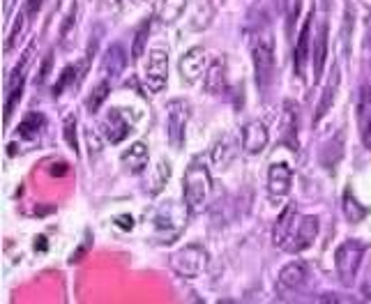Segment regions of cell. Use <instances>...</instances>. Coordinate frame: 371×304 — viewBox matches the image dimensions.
Wrapping results in <instances>:
<instances>
[{"mask_svg": "<svg viewBox=\"0 0 371 304\" xmlns=\"http://www.w3.org/2000/svg\"><path fill=\"white\" fill-rule=\"evenodd\" d=\"M323 3H325V5H330V0H323Z\"/></svg>", "mask_w": 371, "mask_h": 304, "instance_id": "74e56055", "label": "cell"}, {"mask_svg": "<svg viewBox=\"0 0 371 304\" xmlns=\"http://www.w3.org/2000/svg\"><path fill=\"white\" fill-rule=\"evenodd\" d=\"M175 212H177V205H164L159 210V214H157V230H166V233H171V235H175L177 233V228H173V223L175 226H180L182 228V223H184V217H187V212L189 210H184V212H180L175 217Z\"/></svg>", "mask_w": 371, "mask_h": 304, "instance_id": "d6986e66", "label": "cell"}, {"mask_svg": "<svg viewBox=\"0 0 371 304\" xmlns=\"http://www.w3.org/2000/svg\"><path fill=\"white\" fill-rule=\"evenodd\" d=\"M88 69V65L86 67H76V65H69V67H65L62 69V74H60V78H58V83L53 85V95L55 97H60V95L67 90V85L69 83H74L76 78H79V83H81V78H83V74H79V71H86Z\"/></svg>", "mask_w": 371, "mask_h": 304, "instance_id": "cb8c5ba5", "label": "cell"}, {"mask_svg": "<svg viewBox=\"0 0 371 304\" xmlns=\"http://www.w3.org/2000/svg\"><path fill=\"white\" fill-rule=\"evenodd\" d=\"M300 5L302 0H286V14H288V33L293 30L295 21H297V14H300Z\"/></svg>", "mask_w": 371, "mask_h": 304, "instance_id": "d6a6232c", "label": "cell"}, {"mask_svg": "<svg viewBox=\"0 0 371 304\" xmlns=\"http://www.w3.org/2000/svg\"><path fill=\"white\" fill-rule=\"evenodd\" d=\"M249 49H252L254 71H256V85L258 90L265 92L272 83L274 74V39L268 30H256L249 39Z\"/></svg>", "mask_w": 371, "mask_h": 304, "instance_id": "7a4b0ae2", "label": "cell"}, {"mask_svg": "<svg viewBox=\"0 0 371 304\" xmlns=\"http://www.w3.org/2000/svg\"><path fill=\"white\" fill-rule=\"evenodd\" d=\"M344 212L351 221H362L367 217V207H362L358 201H355V198L351 196V191H346V196H344Z\"/></svg>", "mask_w": 371, "mask_h": 304, "instance_id": "f1b7e54d", "label": "cell"}, {"mask_svg": "<svg viewBox=\"0 0 371 304\" xmlns=\"http://www.w3.org/2000/svg\"><path fill=\"white\" fill-rule=\"evenodd\" d=\"M184 10V0H161L159 5V19L164 23H171L180 17V12Z\"/></svg>", "mask_w": 371, "mask_h": 304, "instance_id": "4316f807", "label": "cell"}, {"mask_svg": "<svg viewBox=\"0 0 371 304\" xmlns=\"http://www.w3.org/2000/svg\"><path fill=\"white\" fill-rule=\"evenodd\" d=\"M42 3L44 0H26V14L28 17H35V14L42 10Z\"/></svg>", "mask_w": 371, "mask_h": 304, "instance_id": "836d02e7", "label": "cell"}, {"mask_svg": "<svg viewBox=\"0 0 371 304\" xmlns=\"http://www.w3.org/2000/svg\"><path fill=\"white\" fill-rule=\"evenodd\" d=\"M318 219L316 217H302L297 221V226L293 228V235H290V242L286 247V251H302L306 247L313 244V240L318 235Z\"/></svg>", "mask_w": 371, "mask_h": 304, "instance_id": "52a82bcc", "label": "cell"}, {"mask_svg": "<svg viewBox=\"0 0 371 304\" xmlns=\"http://www.w3.org/2000/svg\"><path fill=\"white\" fill-rule=\"evenodd\" d=\"M309 30H311V14H309V19H304L300 39H297V44H295V71L300 78L304 76L306 58H309Z\"/></svg>", "mask_w": 371, "mask_h": 304, "instance_id": "e0dca14e", "label": "cell"}, {"mask_svg": "<svg viewBox=\"0 0 371 304\" xmlns=\"http://www.w3.org/2000/svg\"><path fill=\"white\" fill-rule=\"evenodd\" d=\"M325 53H328V26L323 23L321 33L316 35V42H313V76H316V81L323 76V67H325Z\"/></svg>", "mask_w": 371, "mask_h": 304, "instance_id": "7402d4cb", "label": "cell"}, {"mask_svg": "<svg viewBox=\"0 0 371 304\" xmlns=\"http://www.w3.org/2000/svg\"><path fill=\"white\" fill-rule=\"evenodd\" d=\"M187 123H189V106H187V102L175 99V102L168 104V141H171L173 148H182Z\"/></svg>", "mask_w": 371, "mask_h": 304, "instance_id": "5b68a950", "label": "cell"}, {"mask_svg": "<svg viewBox=\"0 0 371 304\" xmlns=\"http://www.w3.org/2000/svg\"><path fill=\"white\" fill-rule=\"evenodd\" d=\"M339 81H342V74H339V67L332 69V76H330V81L325 85V90H323V99L318 104V109H316V123L318 120L325 118V113L330 109H332V104H335V95H337V88H339Z\"/></svg>", "mask_w": 371, "mask_h": 304, "instance_id": "ffe728a7", "label": "cell"}, {"mask_svg": "<svg viewBox=\"0 0 371 304\" xmlns=\"http://www.w3.org/2000/svg\"><path fill=\"white\" fill-rule=\"evenodd\" d=\"M358 120H360V132L362 139L371 148V88L365 85L360 92V102H358Z\"/></svg>", "mask_w": 371, "mask_h": 304, "instance_id": "5bb4252c", "label": "cell"}, {"mask_svg": "<svg viewBox=\"0 0 371 304\" xmlns=\"http://www.w3.org/2000/svg\"><path fill=\"white\" fill-rule=\"evenodd\" d=\"M148 35H150V19L143 21L141 26H139V30H136V35H134V44H132V55H134V60L141 58V55H143L145 44H148Z\"/></svg>", "mask_w": 371, "mask_h": 304, "instance_id": "83f0119b", "label": "cell"}, {"mask_svg": "<svg viewBox=\"0 0 371 304\" xmlns=\"http://www.w3.org/2000/svg\"><path fill=\"white\" fill-rule=\"evenodd\" d=\"M290 182H293V173L286 164H272L268 171V189L272 196H286L290 189Z\"/></svg>", "mask_w": 371, "mask_h": 304, "instance_id": "8fae6325", "label": "cell"}, {"mask_svg": "<svg viewBox=\"0 0 371 304\" xmlns=\"http://www.w3.org/2000/svg\"><path fill=\"white\" fill-rule=\"evenodd\" d=\"M148 148H145V143H134L132 148H127L123 152V157H120V162L123 166H127L129 173H143V169L148 166Z\"/></svg>", "mask_w": 371, "mask_h": 304, "instance_id": "4fadbf2b", "label": "cell"}, {"mask_svg": "<svg viewBox=\"0 0 371 304\" xmlns=\"http://www.w3.org/2000/svg\"><path fill=\"white\" fill-rule=\"evenodd\" d=\"M306 277H309V268H306V263L302 261L288 263V265H284L279 272V282L286 288H300L306 282Z\"/></svg>", "mask_w": 371, "mask_h": 304, "instance_id": "2e32d148", "label": "cell"}, {"mask_svg": "<svg viewBox=\"0 0 371 304\" xmlns=\"http://www.w3.org/2000/svg\"><path fill=\"white\" fill-rule=\"evenodd\" d=\"M233 157H236V148H233L231 139L217 143L215 150H213V159H215V164L220 166V169H226V166L233 162Z\"/></svg>", "mask_w": 371, "mask_h": 304, "instance_id": "d4e9b609", "label": "cell"}, {"mask_svg": "<svg viewBox=\"0 0 371 304\" xmlns=\"http://www.w3.org/2000/svg\"><path fill=\"white\" fill-rule=\"evenodd\" d=\"M35 249H46V237H37V244Z\"/></svg>", "mask_w": 371, "mask_h": 304, "instance_id": "e575fe53", "label": "cell"}, {"mask_svg": "<svg viewBox=\"0 0 371 304\" xmlns=\"http://www.w3.org/2000/svg\"><path fill=\"white\" fill-rule=\"evenodd\" d=\"M65 139H67L72 150H79V141H76V120L74 116H67L65 120Z\"/></svg>", "mask_w": 371, "mask_h": 304, "instance_id": "1f68e13d", "label": "cell"}, {"mask_svg": "<svg viewBox=\"0 0 371 304\" xmlns=\"http://www.w3.org/2000/svg\"><path fill=\"white\" fill-rule=\"evenodd\" d=\"M367 244L360 242V240H346V242L339 247L335 254V265H337V275L342 279L344 286H351L355 282V275L360 270V263L365 258Z\"/></svg>", "mask_w": 371, "mask_h": 304, "instance_id": "3957f363", "label": "cell"}, {"mask_svg": "<svg viewBox=\"0 0 371 304\" xmlns=\"http://www.w3.org/2000/svg\"><path fill=\"white\" fill-rule=\"evenodd\" d=\"M26 19H28V14L26 12H21L19 17H16L14 21V26L10 30V37H7V44H5V51H12L14 49V44H16V39H19V33L23 30V26H26Z\"/></svg>", "mask_w": 371, "mask_h": 304, "instance_id": "4dcf8cb0", "label": "cell"}, {"mask_svg": "<svg viewBox=\"0 0 371 304\" xmlns=\"http://www.w3.org/2000/svg\"><path fill=\"white\" fill-rule=\"evenodd\" d=\"M102 130H104V134H107V139L111 143H123L127 136L132 134V123L127 120L123 109H113L107 116V120H104Z\"/></svg>", "mask_w": 371, "mask_h": 304, "instance_id": "30bf717a", "label": "cell"}, {"mask_svg": "<svg viewBox=\"0 0 371 304\" xmlns=\"http://www.w3.org/2000/svg\"><path fill=\"white\" fill-rule=\"evenodd\" d=\"M168 78V55L164 51H152L145 65V88L150 92H161Z\"/></svg>", "mask_w": 371, "mask_h": 304, "instance_id": "8992f818", "label": "cell"}, {"mask_svg": "<svg viewBox=\"0 0 371 304\" xmlns=\"http://www.w3.org/2000/svg\"><path fill=\"white\" fill-rule=\"evenodd\" d=\"M281 141L290 150H297V113L293 102H286L284 113H281Z\"/></svg>", "mask_w": 371, "mask_h": 304, "instance_id": "7c38bea8", "label": "cell"}, {"mask_svg": "<svg viewBox=\"0 0 371 304\" xmlns=\"http://www.w3.org/2000/svg\"><path fill=\"white\" fill-rule=\"evenodd\" d=\"M125 65H127V55H125L123 44H111L102 60L104 71H107L109 76H118V74H123Z\"/></svg>", "mask_w": 371, "mask_h": 304, "instance_id": "ac0fdd59", "label": "cell"}, {"mask_svg": "<svg viewBox=\"0 0 371 304\" xmlns=\"http://www.w3.org/2000/svg\"><path fill=\"white\" fill-rule=\"evenodd\" d=\"M210 189H213V178H210L208 166L201 162H194L182 178V194H184V207L189 212H203L208 205Z\"/></svg>", "mask_w": 371, "mask_h": 304, "instance_id": "6da1fadb", "label": "cell"}, {"mask_svg": "<svg viewBox=\"0 0 371 304\" xmlns=\"http://www.w3.org/2000/svg\"><path fill=\"white\" fill-rule=\"evenodd\" d=\"M270 136H268V127H265L261 120H252L242 127V148L249 155H258L265 146H268Z\"/></svg>", "mask_w": 371, "mask_h": 304, "instance_id": "ba28073f", "label": "cell"}, {"mask_svg": "<svg viewBox=\"0 0 371 304\" xmlns=\"http://www.w3.org/2000/svg\"><path fill=\"white\" fill-rule=\"evenodd\" d=\"M367 46H369V62H371V33H369V39H367Z\"/></svg>", "mask_w": 371, "mask_h": 304, "instance_id": "8d00e7d4", "label": "cell"}, {"mask_svg": "<svg viewBox=\"0 0 371 304\" xmlns=\"http://www.w3.org/2000/svg\"><path fill=\"white\" fill-rule=\"evenodd\" d=\"M118 221H120V226H123V228H129V223H127V221H129V217H120Z\"/></svg>", "mask_w": 371, "mask_h": 304, "instance_id": "d590c367", "label": "cell"}, {"mask_svg": "<svg viewBox=\"0 0 371 304\" xmlns=\"http://www.w3.org/2000/svg\"><path fill=\"white\" fill-rule=\"evenodd\" d=\"M293 219H295V207L288 205L286 210L279 214L277 226H274V244L281 247V249H286L290 242V235H293V223H295Z\"/></svg>", "mask_w": 371, "mask_h": 304, "instance_id": "9a60e30c", "label": "cell"}, {"mask_svg": "<svg viewBox=\"0 0 371 304\" xmlns=\"http://www.w3.org/2000/svg\"><path fill=\"white\" fill-rule=\"evenodd\" d=\"M226 85V76H224V60L222 58H215L213 65L208 67V74H205V92L210 95H220Z\"/></svg>", "mask_w": 371, "mask_h": 304, "instance_id": "44dd1931", "label": "cell"}, {"mask_svg": "<svg viewBox=\"0 0 371 304\" xmlns=\"http://www.w3.org/2000/svg\"><path fill=\"white\" fill-rule=\"evenodd\" d=\"M23 97V81H19L16 85L7 88V102H5V111H3V125H7L12 120L14 109L19 106V102Z\"/></svg>", "mask_w": 371, "mask_h": 304, "instance_id": "484cf974", "label": "cell"}, {"mask_svg": "<svg viewBox=\"0 0 371 304\" xmlns=\"http://www.w3.org/2000/svg\"><path fill=\"white\" fill-rule=\"evenodd\" d=\"M109 90H111L109 81H102L100 85H95L90 99H88V111H90V113H97V109L102 106V102L109 97Z\"/></svg>", "mask_w": 371, "mask_h": 304, "instance_id": "f546056e", "label": "cell"}, {"mask_svg": "<svg viewBox=\"0 0 371 304\" xmlns=\"http://www.w3.org/2000/svg\"><path fill=\"white\" fill-rule=\"evenodd\" d=\"M210 256L201 244L182 247L171 256V270L184 279H196L205 272Z\"/></svg>", "mask_w": 371, "mask_h": 304, "instance_id": "277c9868", "label": "cell"}, {"mask_svg": "<svg viewBox=\"0 0 371 304\" xmlns=\"http://www.w3.org/2000/svg\"><path fill=\"white\" fill-rule=\"evenodd\" d=\"M44 125H46V118L42 113H28L19 125V136H23V139H35L42 132Z\"/></svg>", "mask_w": 371, "mask_h": 304, "instance_id": "603a6c76", "label": "cell"}, {"mask_svg": "<svg viewBox=\"0 0 371 304\" xmlns=\"http://www.w3.org/2000/svg\"><path fill=\"white\" fill-rule=\"evenodd\" d=\"M205 69V49L194 46L180 58V74L184 83H196Z\"/></svg>", "mask_w": 371, "mask_h": 304, "instance_id": "9c48e42d", "label": "cell"}]
</instances>
